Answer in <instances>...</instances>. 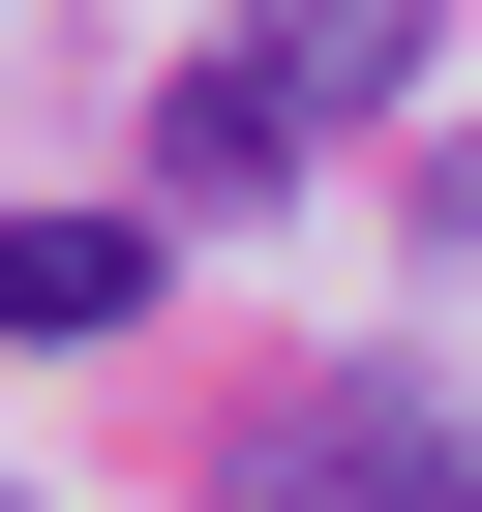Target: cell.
I'll return each instance as SVG.
<instances>
[{
  "label": "cell",
  "mask_w": 482,
  "mask_h": 512,
  "mask_svg": "<svg viewBox=\"0 0 482 512\" xmlns=\"http://www.w3.org/2000/svg\"><path fill=\"white\" fill-rule=\"evenodd\" d=\"M422 31H452V0H241V31L181 61V181H211V211H272V181H302V151H332Z\"/></svg>",
  "instance_id": "obj_1"
},
{
  "label": "cell",
  "mask_w": 482,
  "mask_h": 512,
  "mask_svg": "<svg viewBox=\"0 0 482 512\" xmlns=\"http://www.w3.org/2000/svg\"><path fill=\"white\" fill-rule=\"evenodd\" d=\"M422 241H452V272H482V151H422Z\"/></svg>",
  "instance_id": "obj_4"
},
{
  "label": "cell",
  "mask_w": 482,
  "mask_h": 512,
  "mask_svg": "<svg viewBox=\"0 0 482 512\" xmlns=\"http://www.w3.org/2000/svg\"><path fill=\"white\" fill-rule=\"evenodd\" d=\"M241 512H482V422H452L422 362H332V392H272Z\"/></svg>",
  "instance_id": "obj_2"
},
{
  "label": "cell",
  "mask_w": 482,
  "mask_h": 512,
  "mask_svg": "<svg viewBox=\"0 0 482 512\" xmlns=\"http://www.w3.org/2000/svg\"><path fill=\"white\" fill-rule=\"evenodd\" d=\"M121 302H151L121 211H0V332H121Z\"/></svg>",
  "instance_id": "obj_3"
}]
</instances>
